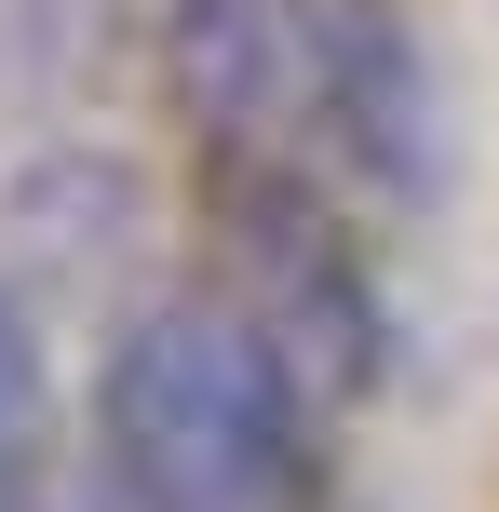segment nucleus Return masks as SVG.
Segmentation results:
<instances>
[{
    "label": "nucleus",
    "mask_w": 499,
    "mask_h": 512,
    "mask_svg": "<svg viewBox=\"0 0 499 512\" xmlns=\"http://www.w3.org/2000/svg\"><path fill=\"white\" fill-rule=\"evenodd\" d=\"M203 256L216 297L324 391V405H365L392 378V283H378V230L324 162L297 149H243L203 162Z\"/></svg>",
    "instance_id": "f03ea898"
},
{
    "label": "nucleus",
    "mask_w": 499,
    "mask_h": 512,
    "mask_svg": "<svg viewBox=\"0 0 499 512\" xmlns=\"http://www.w3.org/2000/svg\"><path fill=\"white\" fill-rule=\"evenodd\" d=\"M162 108L189 162L297 149V81H311V0H162Z\"/></svg>",
    "instance_id": "20e7f679"
},
{
    "label": "nucleus",
    "mask_w": 499,
    "mask_h": 512,
    "mask_svg": "<svg viewBox=\"0 0 499 512\" xmlns=\"http://www.w3.org/2000/svg\"><path fill=\"white\" fill-rule=\"evenodd\" d=\"M0 230L27 243V270H122V243L149 230V176H135L122 149H95V135H68V149H41L14 189H0Z\"/></svg>",
    "instance_id": "39448f33"
},
{
    "label": "nucleus",
    "mask_w": 499,
    "mask_h": 512,
    "mask_svg": "<svg viewBox=\"0 0 499 512\" xmlns=\"http://www.w3.org/2000/svg\"><path fill=\"white\" fill-rule=\"evenodd\" d=\"M81 512H135V499H122V486H81Z\"/></svg>",
    "instance_id": "0eeeda50"
},
{
    "label": "nucleus",
    "mask_w": 499,
    "mask_h": 512,
    "mask_svg": "<svg viewBox=\"0 0 499 512\" xmlns=\"http://www.w3.org/2000/svg\"><path fill=\"white\" fill-rule=\"evenodd\" d=\"M54 486V351L27 283H0V512H41Z\"/></svg>",
    "instance_id": "423d86ee"
},
{
    "label": "nucleus",
    "mask_w": 499,
    "mask_h": 512,
    "mask_svg": "<svg viewBox=\"0 0 499 512\" xmlns=\"http://www.w3.org/2000/svg\"><path fill=\"white\" fill-rule=\"evenodd\" d=\"M297 162L351 189L365 216H432L459 176L446 68L405 0H311V81H297Z\"/></svg>",
    "instance_id": "7ed1b4c3"
},
{
    "label": "nucleus",
    "mask_w": 499,
    "mask_h": 512,
    "mask_svg": "<svg viewBox=\"0 0 499 512\" xmlns=\"http://www.w3.org/2000/svg\"><path fill=\"white\" fill-rule=\"evenodd\" d=\"M324 391L216 283L135 297L95 351V486L135 512H324Z\"/></svg>",
    "instance_id": "f257e3e1"
}]
</instances>
